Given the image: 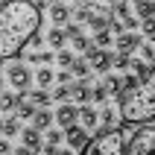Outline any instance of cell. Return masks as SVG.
I'll use <instances>...</instances> for the list:
<instances>
[{"label": "cell", "mask_w": 155, "mask_h": 155, "mask_svg": "<svg viewBox=\"0 0 155 155\" xmlns=\"http://www.w3.org/2000/svg\"><path fill=\"white\" fill-rule=\"evenodd\" d=\"M38 0H3L0 3V59L9 61L21 56L24 47L41 29Z\"/></svg>", "instance_id": "obj_1"}, {"label": "cell", "mask_w": 155, "mask_h": 155, "mask_svg": "<svg viewBox=\"0 0 155 155\" xmlns=\"http://www.w3.org/2000/svg\"><path fill=\"white\" fill-rule=\"evenodd\" d=\"M117 108H120V120L123 123H147L155 120V85L152 82H135L126 85L117 94Z\"/></svg>", "instance_id": "obj_2"}, {"label": "cell", "mask_w": 155, "mask_h": 155, "mask_svg": "<svg viewBox=\"0 0 155 155\" xmlns=\"http://www.w3.org/2000/svg\"><path fill=\"white\" fill-rule=\"evenodd\" d=\"M82 155H126V135L117 126L100 129L94 138L88 140V147L82 149Z\"/></svg>", "instance_id": "obj_3"}, {"label": "cell", "mask_w": 155, "mask_h": 155, "mask_svg": "<svg viewBox=\"0 0 155 155\" xmlns=\"http://www.w3.org/2000/svg\"><path fill=\"white\" fill-rule=\"evenodd\" d=\"M73 18H76L82 26H91L97 32V29H105V26H108V21L114 18V6L105 3V0H88V3L76 6Z\"/></svg>", "instance_id": "obj_4"}, {"label": "cell", "mask_w": 155, "mask_h": 155, "mask_svg": "<svg viewBox=\"0 0 155 155\" xmlns=\"http://www.w3.org/2000/svg\"><path fill=\"white\" fill-rule=\"evenodd\" d=\"M126 155H155V123H138V129L126 135Z\"/></svg>", "instance_id": "obj_5"}, {"label": "cell", "mask_w": 155, "mask_h": 155, "mask_svg": "<svg viewBox=\"0 0 155 155\" xmlns=\"http://www.w3.org/2000/svg\"><path fill=\"white\" fill-rule=\"evenodd\" d=\"M3 76H6V82L12 85V91H18V94H21V91H29V88H32V79H35L32 70L26 68L24 61H12V59H9Z\"/></svg>", "instance_id": "obj_6"}, {"label": "cell", "mask_w": 155, "mask_h": 155, "mask_svg": "<svg viewBox=\"0 0 155 155\" xmlns=\"http://www.w3.org/2000/svg\"><path fill=\"white\" fill-rule=\"evenodd\" d=\"M85 59L91 61V68L97 70V73H108V70L114 68V56L108 53V47H91V50L85 53Z\"/></svg>", "instance_id": "obj_7"}, {"label": "cell", "mask_w": 155, "mask_h": 155, "mask_svg": "<svg viewBox=\"0 0 155 155\" xmlns=\"http://www.w3.org/2000/svg\"><path fill=\"white\" fill-rule=\"evenodd\" d=\"M64 140H68V147H73L79 152V149H85L88 147V129L85 126H82V123H73V126H68V129H64Z\"/></svg>", "instance_id": "obj_8"}, {"label": "cell", "mask_w": 155, "mask_h": 155, "mask_svg": "<svg viewBox=\"0 0 155 155\" xmlns=\"http://www.w3.org/2000/svg\"><path fill=\"white\" fill-rule=\"evenodd\" d=\"M56 123H59L61 129H68L73 123H79V105L76 103H61L56 108Z\"/></svg>", "instance_id": "obj_9"}, {"label": "cell", "mask_w": 155, "mask_h": 155, "mask_svg": "<svg viewBox=\"0 0 155 155\" xmlns=\"http://www.w3.org/2000/svg\"><path fill=\"white\" fill-rule=\"evenodd\" d=\"M140 44H143V41H140V35H135L132 29H126V32H120L117 38H114V47H117V53H129V56L140 50Z\"/></svg>", "instance_id": "obj_10"}, {"label": "cell", "mask_w": 155, "mask_h": 155, "mask_svg": "<svg viewBox=\"0 0 155 155\" xmlns=\"http://www.w3.org/2000/svg\"><path fill=\"white\" fill-rule=\"evenodd\" d=\"M47 15H50L53 24L64 26V24H70V18H73V9H70L68 3H61V0H50V9H47Z\"/></svg>", "instance_id": "obj_11"}, {"label": "cell", "mask_w": 155, "mask_h": 155, "mask_svg": "<svg viewBox=\"0 0 155 155\" xmlns=\"http://www.w3.org/2000/svg\"><path fill=\"white\" fill-rule=\"evenodd\" d=\"M0 135H3V138L21 135V117H18V114H3V117H0Z\"/></svg>", "instance_id": "obj_12"}, {"label": "cell", "mask_w": 155, "mask_h": 155, "mask_svg": "<svg viewBox=\"0 0 155 155\" xmlns=\"http://www.w3.org/2000/svg\"><path fill=\"white\" fill-rule=\"evenodd\" d=\"M70 94H73V100H76V103H91V100H94V88L88 85L85 79H79V82H73V85H70Z\"/></svg>", "instance_id": "obj_13"}, {"label": "cell", "mask_w": 155, "mask_h": 155, "mask_svg": "<svg viewBox=\"0 0 155 155\" xmlns=\"http://www.w3.org/2000/svg\"><path fill=\"white\" fill-rule=\"evenodd\" d=\"M21 140H24V147L41 152V129H38V126H26V129H21Z\"/></svg>", "instance_id": "obj_14"}, {"label": "cell", "mask_w": 155, "mask_h": 155, "mask_svg": "<svg viewBox=\"0 0 155 155\" xmlns=\"http://www.w3.org/2000/svg\"><path fill=\"white\" fill-rule=\"evenodd\" d=\"M56 123V111H50L47 105H38V111H35V117H32V126H38L41 132H47Z\"/></svg>", "instance_id": "obj_15"}, {"label": "cell", "mask_w": 155, "mask_h": 155, "mask_svg": "<svg viewBox=\"0 0 155 155\" xmlns=\"http://www.w3.org/2000/svg\"><path fill=\"white\" fill-rule=\"evenodd\" d=\"M64 41H70V38H68V32H64V26L53 24L50 29H47V44H50L53 50H61V47H64Z\"/></svg>", "instance_id": "obj_16"}, {"label": "cell", "mask_w": 155, "mask_h": 155, "mask_svg": "<svg viewBox=\"0 0 155 155\" xmlns=\"http://www.w3.org/2000/svg\"><path fill=\"white\" fill-rule=\"evenodd\" d=\"M79 123H82V126H85L88 132H94L97 126H100V114H97L94 108H88V105H82V108H79Z\"/></svg>", "instance_id": "obj_17"}, {"label": "cell", "mask_w": 155, "mask_h": 155, "mask_svg": "<svg viewBox=\"0 0 155 155\" xmlns=\"http://www.w3.org/2000/svg\"><path fill=\"white\" fill-rule=\"evenodd\" d=\"M18 108V91H0V114H12Z\"/></svg>", "instance_id": "obj_18"}, {"label": "cell", "mask_w": 155, "mask_h": 155, "mask_svg": "<svg viewBox=\"0 0 155 155\" xmlns=\"http://www.w3.org/2000/svg\"><path fill=\"white\" fill-rule=\"evenodd\" d=\"M53 82H56V73L50 70V64H41L38 73H35V85H38V88H50Z\"/></svg>", "instance_id": "obj_19"}, {"label": "cell", "mask_w": 155, "mask_h": 155, "mask_svg": "<svg viewBox=\"0 0 155 155\" xmlns=\"http://www.w3.org/2000/svg\"><path fill=\"white\" fill-rule=\"evenodd\" d=\"M70 70H73V76H76V79H88L94 68H91V61H88V59H73Z\"/></svg>", "instance_id": "obj_20"}, {"label": "cell", "mask_w": 155, "mask_h": 155, "mask_svg": "<svg viewBox=\"0 0 155 155\" xmlns=\"http://www.w3.org/2000/svg\"><path fill=\"white\" fill-rule=\"evenodd\" d=\"M135 15H138L140 21L155 18V0H140V3H135Z\"/></svg>", "instance_id": "obj_21"}, {"label": "cell", "mask_w": 155, "mask_h": 155, "mask_svg": "<svg viewBox=\"0 0 155 155\" xmlns=\"http://www.w3.org/2000/svg\"><path fill=\"white\" fill-rule=\"evenodd\" d=\"M26 97H29V100H32L35 105H50V100H53V94H47V88H29V91H26Z\"/></svg>", "instance_id": "obj_22"}, {"label": "cell", "mask_w": 155, "mask_h": 155, "mask_svg": "<svg viewBox=\"0 0 155 155\" xmlns=\"http://www.w3.org/2000/svg\"><path fill=\"white\" fill-rule=\"evenodd\" d=\"M132 70L140 76V82H147L149 79V73H152V64H149L147 59H132Z\"/></svg>", "instance_id": "obj_23"}, {"label": "cell", "mask_w": 155, "mask_h": 155, "mask_svg": "<svg viewBox=\"0 0 155 155\" xmlns=\"http://www.w3.org/2000/svg\"><path fill=\"white\" fill-rule=\"evenodd\" d=\"M94 44L97 47H111L114 44V32L108 29V26H105V29H97L94 32Z\"/></svg>", "instance_id": "obj_24"}, {"label": "cell", "mask_w": 155, "mask_h": 155, "mask_svg": "<svg viewBox=\"0 0 155 155\" xmlns=\"http://www.w3.org/2000/svg\"><path fill=\"white\" fill-rule=\"evenodd\" d=\"M103 85L108 88V94H114V97H117V94L123 91V79H120V76H114V73H105Z\"/></svg>", "instance_id": "obj_25"}, {"label": "cell", "mask_w": 155, "mask_h": 155, "mask_svg": "<svg viewBox=\"0 0 155 155\" xmlns=\"http://www.w3.org/2000/svg\"><path fill=\"white\" fill-rule=\"evenodd\" d=\"M140 35L147 38V41L155 44V18H147V21H140Z\"/></svg>", "instance_id": "obj_26"}, {"label": "cell", "mask_w": 155, "mask_h": 155, "mask_svg": "<svg viewBox=\"0 0 155 155\" xmlns=\"http://www.w3.org/2000/svg\"><path fill=\"white\" fill-rule=\"evenodd\" d=\"M73 59H76V56H73L70 50H64V47H61V50H56V61H59L61 68H70V64H73Z\"/></svg>", "instance_id": "obj_27"}, {"label": "cell", "mask_w": 155, "mask_h": 155, "mask_svg": "<svg viewBox=\"0 0 155 155\" xmlns=\"http://www.w3.org/2000/svg\"><path fill=\"white\" fill-rule=\"evenodd\" d=\"M114 120H117V111H114V108H103V111H100V126L108 129V126H114Z\"/></svg>", "instance_id": "obj_28"}, {"label": "cell", "mask_w": 155, "mask_h": 155, "mask_svg": "<svg viewBox=\"0 0 155 155\" xmlns=\"http://www.w3.org/2000/svg\"><path fill=\"white\" fill-rule=\"evenodd\" d=\"M140 59H147L149 61V64H152V61H155V44L152 41H143V44H140Z\"/></svg>", "instance_id": "obj_29"}, {"label": "cell", "mask_w": 155, "mask_h": 155, "mask_svg": "<svg viewBox=\"0 0 155 155\" xmlns=\"http://www.w3.org/2000/svg\"><path fill=\"white\" fill-rule=\"evenodd\" d=\"M114 68L117 70H129L132 68V56L129 53H117V56H114Z\"/></svg>", "instance_id": "obj_30"}, {"label": "cell", "mask_w": 155, "mask_h": 155, "mask_svg": "<svg viewBox=\"0 0 155 155\" xmlns=\"http://www.w3.org/2000/svg\"><path fill=\"white\" fill-rule=\"evenodd\" d=\"M70 97H73L70 94V85H59L56 91H53V100H56V103H68Z\"/></svg>", "instance_id": "obj_31"}, {"label": "cell", "mask_w": 155, "mask_h": 155, "mask_svg": "<svg viewBox=\"0 0 155 155\" xmlns=\"http://www.w3.org/2000/svg\"><path fill=\"white\" fill-rule=\"evenodd\" d=\"M108 97H111V94H108V88H105L103 82H100V85H94V103H97V105H103Z\"/></svg>", "instance_id": "obj_32"}, {"label": "cell", "mask_w": 155, "mask_h": 155, "mask_svg": "<svg viewBox=\"0 0 155 155\" xmlns=\"http://www.w3.org/2000/svg\"><path fill=\"white\" fill-rule=\"evenodd\" d=\"M70 41H73V47H76L79 53H88V50H91V47H94V44L88 41L85 35H76V38H70Z\"/></svg>", "instance_id": "obj_33"}, {"label": "cell", "mask_w": 155, "mask_h": 155, "mask_svg": "<svg viewBox=\"0 0 155 155\" xmlns=\"http://www.w3.org/2000/svg\"><path fill=\"white\" fill-rule=\"evenodd\" d=\"M114 15L120 18H126V15H132V9H129V3H126V0H117V3H114Z\"/></svg>", "instance_id": "obj_34"}, {"label": "cell", "mask_w": 155, "mask_h": 155, "mask_svg": "<svg viewBox=\"0 0 155 155\" xmlns=\"http://www.w3.org/2000/svg\"><path fill=\"white\" fill-rule=\"evenodd\" d=\"M108 29H111V32H114V35H120V32H126V24H123L120 18L114 15V18H111V21H108Z\"/></svg>", "instance_id": "obj_35"}, {"label": "cell", "mask_w": 155, "mask_h": 155, "mask_svg": "<svg viewBox=\"0 0 155 155\" xmlns=\"http://www.w3.org/2000/svg\"><path fill=\"white\" fill-rule=\"evenodd\" d=\"M61 140H64V132H59V129H47V143H56V147H59Z\"/></svg>", "instance_id": "obj_36"}, {"label": "cell", "mask_w": 155, "mask_h": 155, "mask_svg": "<svg viewBox=\"0 0 155 155\" xmlns=\"http://www.w3.org/2000/svg\"><path fill=\"white\" fill-rule=\"evenodd\" d=\"M64 32H68V38H76V35H82V24H73V21H70V24H64Z\"/></svg>", "instance_id": "obj_37"}, {"label": "cell", "mask_w": 155, "mask_h": 155, "mask_svg": "<svg viewBox=\"0 0 155 155\" xmlns=\"http://www.w3.org/2000/svg\"><path fill=\"white\" fill-rule=\"evenodd\" d=\"M56 82H59V85H70V82H73V70H70V68H64L59 76H56Z\"/></svg>", "instance_id": "obj_38"}, {"label": "cell", "mask_w": 155, "mask_h": 155, "mask_svg": "<svg viewBox=\"0 0 155 155\" xmlns=\"http://www.w3.org/2000/svg\"><path fill=\"white\" fill-rule=\"evenodd\" d=\"M15 149H12V143H9V138H3L0 135V155H12Z\"/></svg>", "instance_id": "obj_39"}, {"label": "cell", "mask_w": 155, "mask_h": 155, "mask_svg": "<svg viewBox=\"0 0 155 155\" xmlns=\"http://www.w3.org/2000/svg\"><path fill=\"white\" fill-rule=\"evenodd\" d=\"M12 155H38V152H35V149H29V147H24V143H21V147H18V149H15V152H12Z\"/></svg>", "instance_id": "obj_40"}, {"label": "cell", "mask_w": 155, "mask_h": 155, "mask_svg": "<svg viewBox=\"0 0 155 155\" xmlns=\"http://www.w3.org/2000/svg\"><path fill=\"white\" fill-rule=\"evenodd\" d=\"M41 152L44 155H59V147L56 143H47V147H41Z\"/></svg>", "instance_id": "obj_41"}, {"label": "cell", "mask_w": 155, "mask_h": 155, "mask_svg": "<svg viewBox=\"0 0 155 155\" xmlns=\"http://www.w3.org/2000/svg\"><path fill=\"white\" fill-rule=\"evenodd\" d=\"M59 155H76V149H73V147H68V149H59Z\"/></svg>", "instance_id": "obj_42"}, {"label": "cell", "mask_w": 155, "mask_h": 155, "mask_svg": "<svg viewBox=\"0 0 155 155\" xmlns=\"http://www.w3.org/2000/svg\"><path fill=\"white\" fill-rule=\"evenodd\" d=\"M149 82L155 85V64H152V73H149Z\"/></svg>", "instance_id": "obj_43"}, {"label": "cell", "mask_w": 155, "mask_h": 155, "mask_svg": "<svg viewBox=\"0 0 155 155\" xmlns=\"http://www.w3.org/2000/svg\"><path fill=\"white\" fill-rule=\"evenodd\" d=\"M73 3H76V6H82V3H88V0H73Z\"/></svg>", "instance_id": "obj_44"}, {"label": "cell", "mask_w": 155, "mask_h": 155, "mask_svg": "<svg viewBox=\"0 0 155 155\" xmlns=\"http://www.w3.org/2000/svg\"><path fill=\"white\" fill-rule=\"evenodd\" d=\"M105 3H111V6H114V3H117V0H105Z\"/></svg>", "instance_id": "obj_45"}, {"label": "cell", "mask_w": 155, "mask_h": 155, "mask_svg": "<svg viewBox=\"0 0 155 155\" xmlns=\"http://www.w3.org/2000/svg\"><path fill=\"white\" fill-rule=\"evenodd\" d=\"M132 3H140V0H132Z\"/></svg>", "instance_id": "obj_46"}, {"label": "cell", "mask_w": 155, "mask_h": 155, "mask_svg": "<svg viewBox=\"0 0 155 155\" xmlns=\"http://www.w3.org/2000/svg\"><path fill=\"white\" fill-rule=\"evenodd\" d=\"M44 3H50V0H44Z\"/></svg>", "instance_id": "obj_47"}, {"label": "cell", "mask_w": 155, "mask_h": 155, "mask_svg": "<svg viewBox=\"0 0 155 155\" xmlns=\"http://www.w3.org/2000/svg\"><path fill=\"white\" fill-rule=\"evenodd\" d=\"M0 3H3V0H0Z\"/></svg>", "instance_id": "obj_48"}]
</instances>
